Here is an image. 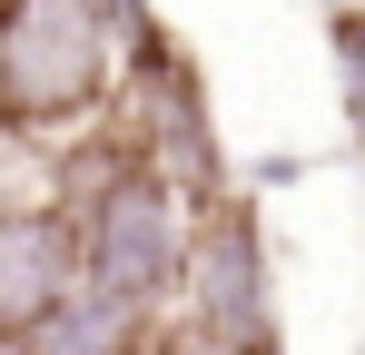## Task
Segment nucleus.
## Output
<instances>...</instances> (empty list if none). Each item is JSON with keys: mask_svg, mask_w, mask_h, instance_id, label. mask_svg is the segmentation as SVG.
Segmentation results:
<instances>
[{"mask_svg": "<svg viewBox=\"0 0 365 355\" xmlns=\"http://www.w3.org/2000/svg\"><path fill=\"white\" fill-rule=\"evenodd\" d=\"M138 40V0H0V138L40 148L109 118Z\"/></svg>", "mask_w": 365, "mask_h": 355, "instance_id": "obj_1", "label": "nucleus"}, {"mask_svg": "<svg viewBox=\"0 0 365 355\" xmlns=\"http://www.w3.org/2000/svg\"><path fill=\"white\" fill-rule=\"evenodd\" d=\"M79 217V287L128 296V306H178L187 277V227H197V187H187L158 148L109 138L99 158H79V178L60 187Z\"/></svg>", "mask_w": 365, "mask_h": 355, "instance_id": "obj_2", "label": "nucleus"}, {"mask_svg": "<svg viewBox=\"0 0 365 355\" xmlns=\"http://www.w3.org/2000/svg\"><path fill=\"white\" fill-rule=\"evenodd\" d=\"M79 296V217L69 197H0V336L40 346V326Z\"/></svg>", "mask_w": 365, "mask_h": 355, "instance_id": "obj_3", "label": "nucleus"}, {"mask_svg": "<svg viewBox=\"0 0 365 355\" xmlns=\"http://www.w3.org/2000/svg\"><path fill=\"white\" fill-rule=\"evenodd\" d=\"M158 336H168L158 306H128V296L79 287L60 316L40 326V355H158Z\"/></svg>", "mask_w": 365, "mask_h": 355, "instance_id": "obj_4", "label": "nucleus"}, {"mask_svg": "<svg viewBox=\"0 0 365 355\" xmlns=\"http://www.w3.org/2000/svg\"><path fill=\"white\" fill-rule=\"evenodd\" d=\"M336 99H346V128H356V158H365V10H336Z\"/></svg>", "mask_w": 365, "mask_h": 355, "instance_id": "obj_5", "label": "nucleus"}, {"mask_svg": "<svg viewBox=\"0 0 365 355\" xmlns=\"http://www.w3.org/2000/svg\"><path fill=\"white\" fill-rule=\"evenodd\" d=\"M0 355H40V346H20V336H0Z\"/></svg>", "mask_w": 365, "mask_h": 355, "instance_id": "obj_6", "label": "nucleus"}]
</instances>
